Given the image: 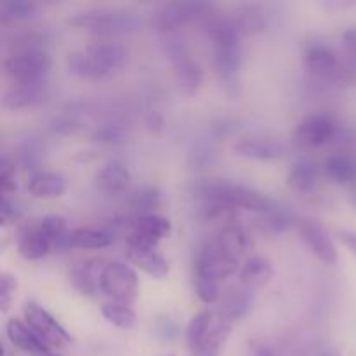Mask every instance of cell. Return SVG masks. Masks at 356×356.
Listing matches in <instances>:
<instances>
[{
	"instance_id": "43",
	"label": "cell",
	"mask_w": 356,
	"mask_h": 356,
	"mask_svg": "<svg viewBox=\"0 0 356 356\" xmlns=\"http://www.w3.org/2000/svg\"><path fill=\"white\" fill-rule=\"evenodd\" d=\"M156 332L163 339H172L177 334V322L170 318V316H163V318L156 322Z\"/></svg>"
},
{
	"instance_id": "21",
	"label": "cell",
	"mask_w": 356,
	"mask_h": 356,
	"mask_svg": "<svg viewBox=\"0 0 356 356\" xmlns=\"http://www.w3.org/2000/svg\"><path fill=\"white\" fill-rule=\"evenodd\" d=\"M6 332L7 337H9L10 344L16 348H19L21 351H26V353H33V355H49L51 348L30 329L26 322L23 320L13 318L7 322L6 325Z\"/></svg>"
},
{
	"instance_id": "1",
	"label": "cell",
	"mask_w": 356,
	"mask_h": 356,
	"mask_svg": "<svg viewBox=\"0 0 356 356\" xmlns=\"http://www.w3.org/2000/svg\"><path fill=\"white\" fill-rule=\"evenodd\" d=\"M207 37L214 49V65L218 75L225 86L232 87L238 82V73L243 61L242 31L235 24L232 16L212 13L204 21Z\"/></svg>"
},
{
	"instance_id": "48",
	"label": "cell",
	"mask_w": 356,
	"mask_h": 356,
	"mask_svg": "<svg viewBox=\"0 0 356 356\" xmlns=\"http://www.w3.org/2000/svg\"><path fill=\"white\" fill-rule=\"evenodd\" d=\"M162 356H174V355H162Z\"/></svg>"
},
{
	"instance_id": "46",
	"label": "cell",
	"mask_w": 356,
	"mask_h": 356,
	"mask_svg": "<svg viewBox=\"0 0 356 356\" xmlns=\"http://www.w3.org/2000/svg\"><path fill=\"white\" fill-rule=\"evenodd\" d=\"M320 356H341V355H339V351L334 350V348H329V350L322 351V355Z\"/></svg>"
},
{
	"instance_id": "24",
	"label": "cell",
	"mask_w": 356,
	"mask_h": 356,
	"mask_svg": "<svg viewBox=\"0 0 356 356\" xmlns=\"http://www.w3.org/2000/svg\"><path fill=\"white\" fill-rule=\"evenodd\" d=\"M115 236L106 229L75 228L66 233L58 247H72V249H104L111 245Z\"/></svg>"
},
{
	"instance_id": "42",
	"label": "cell",
	"mask_w": 356,
	"mask_h": 356,
	"mask_svg": "<svg viewBox=\"0 0 356 356\" xmlns=\"http://www.w3.org/2000/svg\"><path fill=\"white\" fill-rule=\"evenodd\" d=\"M40 148H38L37 145H33V143H26V145L21 148L19 160L24 167H28V169H35V165L40 162Z\"/></svg>"
},
{
	"instance_id": "26",
	"label": "cell",
	"mask_w": 356,
	"mask_h": 356,
	"mask_svg": "<svg viewBox=\"0 0 356 356\" xmlns=\"http://www.w3.org/2000/svg\"><path fill=\"white\" fill-rule=\"evenodd\" d=\"M273 278V264L263 256H252L243 263L240 270V285L256 291L268 285Z\"/></svg>"
},
{
	"instance_id": "22",
	"label": "cell",
	"mask_w": 356,
	"mask_h": 356,
	"mask_svg": "<svg viewBox=\"0 0 356 356\" xmlns=\"http://www.w3.org/2000/svg\"><path fill=\"white\" fill-rule=\"evenodd\" d=\"M322 169L332 183L341 184V186H351L356 183V156L353 153H332L330 156H327Z\"/></svg>"
},
{
	"instance_id": "16",
	"label": "cell",
	"mask_w": 356,
	"mask_h": 356,
	"mask_svg": "<svg viewBox=\"0 0 356 356\" xmlns=\"http://www.w3.org/2000/svg\"><path fill=\"white\" fill-rule=\"evenodd\" d=\"M235 155L242 156V159L250 160H263V162H270V160H278L287 153L284 143L277 141L273 138H264V136H250V138L240 139L233 146Z\"/></svg>"
},
{
	"instance_id": "37",
	"label": "cell",
	"mask_w": 356,
	"mask_h": 356,
	"mask_svg": "<svg viewBox=\"0 0 356 356\" xmlns=\"http://www.w3.org/2000/svg\"><path fill=\"white\" fill-rule=\"evenodd\" d=\"M0 188H2V197H9L17 190L16 165L7 156H2L0 160Z\"/></svg>"
},
{
	"instance_id": "39",
	"label": "cell",
	"mask_w": 356,
	"mask_h": 356,
	"mask_svg": "<svg viewBox=\"0 0 356 356\" xmlns=\"http://www.w3.org/2000/svg\"><path fill=\"white\" fill-rule=\"evenodd\" d=\"M195 291H197L198 299L202 302H205V305H214L221 298L219 284L214 280H209V278L195 277Z\"/></svg>"
},
{
	"instance_id": "47",
	"label": "cell",
	"mask_w": 356,
	"mask_h": 356,
	"mask_svg": "<svg viewBox=\"0 0 356 356\" xmlns=\"http://www.w3.org/2000/svg\"><path fill=\"white\" fill-rule=\"evenodd\" d=\"M350 190H351V204H353L356 207V183L351 184Z\"/></svg>"
},
{
	"instance_id": "4",
	"label": "cell",
	"mask_w": 356,
	"mask_h": 356,
	"mask_svg": "<svg viewBox=\"0 0 356 356\" xmlns=\"http://www.w3.org/2000/svg\"><path fill=\"white\" fill-rule=\"evenodd\" d=\"M52 59L45 49H23L13 51L2 63L3 73L13 86L47 82Z\"/></svg>"
},
{
	"instance_id": "17",
	"label": "cell",
	"mask_w": 356,
	"mask_h": 356,
	"mask_svg": "<svg viewBox=\"0 0 356 356\" xmlns=\"http://www.w3.org/2000/svg\"><path fill=\"white\" fill-rule=\"evenodd\" d=\"M106 264V261L103 259H89L76 264L70 273V282H72L73 289L82 296L94 298L97 291H101V277H103Z\"/></svg>"
},
{
	"instance_id": "33",
	"label": "cell",
	"mask_w": 356,
	"mask_h": 356,
	"mask_svg": "<svg viewBox=\"0 0 356 356\" xmlns=\"http://www.w3.org/2000/svg\"><path fill=\"white\" fill-rule=\"evenodd\" d=\"M292 226V216L291 212L280 209L275 205L271 211L259 214V228L263 232L271 233V235H277V233L287 232Z\"/></svg>"
},
{
	"instance_id": "32",
	"label": "cell",
	"mask_w": 356,
	"mask_h": 356,
	"mask_svg": "<svg viewBox=\"0 0 356 356\" xmlns=\"http://www.w3.org/2000/svg\"><path fill=\"white\" fill-rule=\"evenodd\" d=\"M343 65L346 86L356 83V24L343 31Z\"/></svg>"
},
{
	"instance_id": "6",
	"label": "cell",
	"mask_w": 356,
	"mask_h": 356,
	"mask_svg": "<svg viewBox=\"0 0 356 356\" xmlns=\"http://www.w3.org/2000/svg\"><path fill=\"white\" fill-rule=\"evenodd\" d=\"M214 13V7L205 2H170L163 3L160 9H156L152 16V24L156 31L170 33L186 24L202 21L204 23L211 14Z\"/></svg>"
},
{
	"instance_id": "28",
	"label": "cell",
	"mask_w": 356,
	"mask_h": 356,
	"mask_svg": "<svg viewBox=\"0 0 356 356\" xmlns=\"http://www.w3.org/2000/svg\"><path fill=\"white\" fill-rule=\"evenodd\" d=\"M232 17L242 35L259 33L268 26V21H270L266 7L259 6V3H245V6L238 7Z\"/></svg>"
},
{
	"instance_id": "35",
	"label": "cell",
	"mask_w": 356,
	"mask_h": 356,
	"mask_svg": "<svg viewBox=\"0 0 356 356\" xmlns=\"http://www.w3.org/2000/svg\"><path fill=\"white\" fill-rule=\"evenodd\" d=\"M212 318H214V312L212 309H204L198 315H195L193 318L190 320L186 327V344L188 350H195L200 339L204 337V334L207 332L209 325H211Z\"/></svg>"
},
{
	"instance_id": "49",
	"label": "cell",
	"mask_w": 356,
	"mask_h": 356,
	"mask_svg": "<svg viewBox=\"0 0 356 356\" xmlns=\"http://www.w3.org/2000/svg\"><path fill=\"white\" fill-rule=\"evenodd\" d=\"M45 356H52V355H45Z\"/></svg>"
},
{
	"instance_id": "3",
	"label": "cell",
	"mask_w": 356,
	"mask_h": 356,
	"mask_svg": "<svg viewBox=\"0 0 356 356\" xmlns=\"http://www.w3.org/2000/svg\"><path fill=\"white\" fill-rule=\"evenodd\" d=\"M197 193L202 202H214L233 211H250L256 214H264L275 207L273 202L261 191L226 179L205 181L198 184Z\"/></svg>"
},
{
	"instance_id": "27",
	"label": "cell",
	"mask_w": 356,
	"mask_h": 356,
	"mask_svg": "<svg viewBox=\"0 0 356 356\" xmlns=\"http://www.w3.org/2000/svg\"><path fill=\"white\" fill-rule=\"evenodd\" d=\"M96 184L104 193H124L131 184V172L122 162L111 160L99 169L96 176Z\"/></svg>"
},
{
	"instance_id": "41",
	"label": "cell",
	"mask_w": 356,
	"mask_h": 356,
	"mask_svg": "<svg viewBox=\"0 0 356 356\" xmlns=\"http://www.w3.org/2000/svg\"><path fill=\"white\" fill-rule=\"evenodd\" d=\"M0 218H2L3 225L17 221L21 218V209L19 205L9 197H2V204H0Z\"/></svg>"
},
{
	"instance_id": "15",
	"label": "cell",
	"mask_w": 356,
	"mask_h": 356,
	"mask_svg": "<svg viewBox=\"0 0 356 356\" xmlns=\"http://www.w3.org/2000/svg\"><path fill=\"white\" fill-rule=\"evenodd\" d=\"M170 232H172V225L167 218L159 214L139 216L131 221L127 240L156 247V243L162 242L163 238H169Z\"/></svg>"
},
{
	"instance_id": "19",
	"label": "cell",
	"mask_w": 356,
	"mask_h": 356,
	"mask_svg": "<svg viewBox=\"0 0 356 356\" xmlns=\"http://www.w3.org/2000/svg\"><path fill=\"white\" fill-rule=\"evenodd\" d=\"M233 325L226 322L225 318L219 316L218 312H214V318H212L211 325H209L207 332L200 339V343L191 350V356H219L221 355L222 346L228 341L229 334H232Z\"/></svg>"
},
{
	"instance_id": "18",
	"label": "cell",
	"mask_w": 356,
	"mask_h": 356,
	"mask_svg": "<svg viewBox=\"0 0 356 356\" xmlns=\"http://www.w3.org/2000/svg\"><path fill=\"white\" fill-rule=\"evenodd\" d=\"M49 82L26 83V86H10L3 94L2 104L9 110H24L33 108L47 101Z\"/></svg>"
},
{
	"instance_id": "40",
	"label": "cell",
	"mask_w": 356,
	"mask_h": 356,
	"mask_svg": "<svg viewBox=\"0 0 356 356\" xmlns=\"http://www.w3.org/2000/svg\"><path fill=\"white\" fill-rule=\"evenodd\" d=\"M16 289H17V282L13 275L9 273L0 275V306H2L3 313L9 309L14 294H16Z\"/></svg>"
},
{
	"instance_id": "12",
	"label": "cell",
	"mask_w": 356,
	"mask_h": 356,
	"mask_svg": "<svg viewBox=\"0 0 356 356\" xmlns=\"http://www.w3.org/2000/svg\"><path fill=\"white\" fill-rule=\"evenodd\" d=\"M298 232L316 259L325 264L337 263L339 254H337L336 243H334L330 233L320 222L313 221V219H301L298 222Z\"/></svg>"
},
{
	"instance_id": "30",
	"label": "cell",
	"mask_w": 356,
	"mask_h": 356,
	"mask_svg": "<svg viewBox=\"0 0 356 356\" xmlns=\"http://www.w3.org/2000/svg\"><path fill=\"white\" fill-rule=\"evenodd\" d=\"M101 315L106 322L115 325L117 329L131 330L136 325V313L129 305H122L117 301H108L101 306Z\"/></svg>"
},
{
	"instance_id": "13",
	"label": "cell",
	"mask_w": 356,
	"mask_h": 356,
	"mask_svg": "<svg viewBox=\"0 0 356 356\" xmlns=\"http://www.w3.org/2000/svg\"><path fill=\"white\" fill-rule=\"evenodd\" d=\"M127 259L149 277L162 280L169 275V261L156 250V247L127 240Z\"/></svg>"
},
{
	"instance_id": "23",
	"label": "cell",
	"mask_w": 356,
	"mask_h": 356,
	"mask_svg": "<svg viewBox=\"0 0 356 356\" xmlns=\"http://www.w3.org/2000/svg\"><path fill=\"white\" fill-rule=\"evenodd\" d=\"M254 291L243 287V285H238V287L232 289L228 294L222 299L221 306H219L218 313L221 318H225L226 322H229L232 325H235L238 320H242L243 316L249 313L250 306H252L254 301Z\"/></svg>"
},
{
	"instance_id": "29",
	"label": "cell",
	"mask_w": 356,
	"mask_h": 356,
	"mask_svg": "<svg viewBox=\"0 0 356 356\" xmlns=\"http://www.w3.org/2000/svg\"><path fill=\"white\" fill-rule=\"evenodd\" d=\"M287 181L296 191L309 193V191L315 190L320 183V167L309 159L298 160V162L291 167V170H289Z\"/></svg>"
},
{
	"instance_id": "38",
	"label": "cell",
	"mask_w": 356,
	"mask_h": 356,
	"mask_svg": "<svg viewBox=\"0 0 356 356\" xmlns=\"http://www.w3.org/2000/svg\"><path fill=\"white\" fill-rule=\"evenodd\" d=\"M92 138L99 143H118L125 138V127L120 122H106L94 131Z\"/></svg>"
},
{
	"instance_id": "36",
	"label": "cell",
	"mask_w": 356,
	"mask_h": 356,
	"mask_svg": "<svg viewBox=\"0 0 356 356\" xmlns=\"http://www.w3.org/2000/svg\"><path fill=\"white\" fill-rule=\"evenodd\" d=\"M38 222V228L44 232V235L47 236L49 240H51L52 243H54V247L59 245V242L63 240V236L68 233V229H66V221L65 218H61V216H45V218H42Z\"/></svg>"
},
{
	"instance_id": "31",
	"label": "cell",
	"mask_w": 356,
	"mask_h": 356,
	"mask_svg": "<svg viewBox=\"0 0 356 356\" xmlns=\"http://www.w3.org/2000/svg\"><path fill=\"white\" fill-rule=\"evenodd\" d=\"M160 204H162V195H160V191L156 188L152 186L139 188L129 198V205L138 214V218L139 216L153 214V211L159 209Z\"/></svg>"
},
{
	"instance_id": "10",
	"label": "cell",
	"mask_w": 356,
	"mask_h": 356,
	"mask_svg": "<svg viewBox=\"0 0 356 356\" xmlns=\"http://www.w3.org/2000/svg\"><path fill=\"white\" fill-rule=\"evenodd\" d=\"M101 292H104L111 301L131 306L139 294L138 275L129 264L111 261L101 277Z\"/></svg>"
},
{
	"instance_id": "7",
	"label": "cell",
	"mask_w": 356,
	"mask_h": 356,
	"mask_svg": "<svg viewBox=\"0 0 356 356\" xmlns=\"http://www.w3.org/2000/svg\"><path fill=\"white\" fill-rule=\"evenodd\" d=\"M341 134L343 127L336 117L329 113H313L299 122L292 139L299 148L315 149L334 143Z\"/></svg>"
},
{
	"instance_id": "2",
	"label": "cell",
	"mask_w": 356,
	"mask_h": 356,
	"mask_svg": "<svg viewBox=\"0 0 356 356\" xmlns=\"http://www.w3.org/2000/svg\"><path fill=\"white\" fill-rule=\"evenodd\" d=\"M129 51L117 42H96L66 58L68 72L82 79H106L125 66Z\"/></svg>"
},
{
	"instance_id": "44",
	"label": "cell",
	"mask_w": 356,
	"mask_h": 356,
	"mask_svg": "<svg viewBox=\"0 0 356 356\" xmlns=\"http://www.w3.org/2000/svg\"><path fill=\"white\" fill-rule=\"evenodd\" d=\"M339 236L341 240H343L344 245L350 247V249L356 254V232H341Z\"/></svg>"
},
{
	"instance_id": "20",
	"label": "cell",
	"mask_w": 356,
	"mask_h": 356,
	"mask_svg": "<svg viewBox=\"0 0 356 356\" xmlns=\"http://www.w3.org/2000/svg\"><path fill=\"white\" fill-rule=\"evenodd\" d=\"M54 243L44 235L38 222L24 226L17 235V252L26 261H38L47 256Z\"/></svg>"
},
{
	"instance_id": "9",
	"label": "cell",
	"mask_w": 356,
	"mask_h": 356,
	"mask_svg": "<svg viewBox=\"0 0 356 356\" xmlns=\"http://www.w3.org/2000/svg\"><path fill=\"white\" fill-rule=\"evenodd\" d=\"M238 266L240 259L229 256L211 238L198 249L197 259H195V277L209 278L221 284L222 280L235 275Z\"/></svg>"
},
{
	"instance_id": "34",
	"label": "cell",
	"mask_w": 356,
	"mask_h": 356,
	"mask_svg": "<svg viewBox=\"0 0 356 356\" xmlns=\"http://www.w3.org/2000/svg\"><path fill=\"white\" fill-rule=\"evenodd\" d=\"M35 10H37V6L33 2H24V0L2 3L0 6V23H19V21L30 19Z\"/></svg>"
},
{
	"instance_id": "11",
	"label": "cell",
	"mask_w": 356,
	"mask_h": 356,
	"mask_svg": "<svg viewBox=\"0 0 356 356\" xmlns=\"http://www.w3.org/2000/svg\"><path fill=\"white\" fill-rule=\"evenodd\" d=\"M24 322L51 350L72 343V336L68 334V330L37 302L24 305Z\"/></svg>"
},
{
	"instance_id": "14",
	"label": "cell",
	"mask_w": 356,
	"mask_h": 356,
	"mask_svg": "<svg viewBox=\"0 0 356 356\" xmlns=\"http://www.w3.org/2000/svg\"><path fill=\"white\" fill-rule=\"evenodd\" d=\"M169 54L172 58L174 72H176V79L179 87L184 92L193 94L200 87L202 80H204V72H202L200 65L191 58L190 51L183 44L170 45Z\"/></svg>"
},
{
	"instance_id": "5",
	"label": "cell",
	"mask_w": 356,
	"mask_h": 356,
	"mask_svg": "<svg viewBox=\"0 0 356 356\" xmlns=\"http://www.w3.org/2000/svg\"><path fill=\"white\" fill-rule=\"evenodd\" d=\"M68 23L76 28H82V30L94 31V33L115 35L136 30L138 17L129 10L99 7V9H87L75 13L70 17Z\"/></svg>"
},
{
	"instance_id": "8",
	"label": "cell",
	"mask_w": 356,
	"mask_h": 356,
	"mask_svg": "<svg viewBox=\"0 0 356 356\" xmlns=\"http://www.w3.org/2000/svg\"><path fill=\"white\" fill-rule=\"evenodd\" d=\"M305 66L320 82L346 86L343 56L337 54L336 49H332L325 42H309L306 45Z\"/></svg>"
},
{
	"instance_id": "45",
	"label": "cell",
	"mask_w": 356,
	"mask_h": 356,
	"mask_svg": "<svg viewBox=\"0 0 356 356\" xmlns=\"http://www.w3.org/2000/svg\"><path fill=\"white\" fill-rule=\"evenodd\" d=\"M250 356H278V355L273 348L266 346V344H257V346L252 348V353H250Z\"/></svg>"
},
{
	"instance_id": "25",
	"label": "cell",
	"mask_w": 356,
	"mask_h": 356,
	"mask_svg": "<svg viewBox=\"0 0 356 356\" xmlns=\"http://www.w3.org/2000/svg\"><path fill=\"white\" fill-rule=\"evenodd\" d=\"M28 191L31 197L44 200L59 198L66 191V179L58 172L35 170L28 179Z\"/></svg>"
}]
</instances>
